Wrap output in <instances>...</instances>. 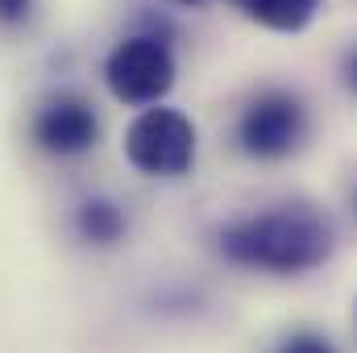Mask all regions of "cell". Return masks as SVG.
Returning a JSON list of instances; mask_svg holds the SVG:
<instances>
[{
    "instance_id": "6da1fadb",
    "label": "cell",
    "mask_w": 357,
    "mask_h": 353,
    "mask_svg": "<svg viewBox=\"0 0 357 353\" xmlns=\"http://www.w3.org/2000/svg\"><path fill=\"white\" fill-rule=\"evenodd\" d=\"M220 254L237 266H250V270L303 274V270H316L333 254V225L303 204H282L274 212L225 225Z\"/></svg>"
},
{
    "instance_id": "7a4b0ae2",
    "label": "cell",
    "mask_w": 357,
    "mask_h": 353,
    "mask_svg": "<svg viewBox=\"0 0 357 353\" xmlns=\"http://www.w3.org/2000/svg\"><path fill=\"white\" fill-rule=\"evenodd\" d=\"M125 158L150 179H178L195 163V125L178 108L150 104L125 129Z\"/></svg>"
},
{
    "instance_id": "3957f363",
    "label": "cell",
    "mask_w": 357,
    "mask_h": 353,
    "mask_svg": "<svg viewBox=\"0 0 357 353\" xmlns=\"http://www.w3.org/2000/svg\"><path fill=\"white\" fill-rule=\"evenodd\" d=\"M104 84L121 104H162V96L175 88V54L162 38H125L104 59Z\"/></svg>"
},
{
    "instance_id": "277c9868",
    "label": "cell",
    "mask_w": 357,
    "mask_h": 353,
    "mask_svg": "<svg viewBox=\"0 0 357 353\" xmlns=\"http://www.w3.org/2000/svg\"><path fill=\"white\" fill-rule=\"evenodd\" d=\"M303 104L287 91H262L237 121V142L250 158H282L303 142Z\"/></svg>"
},
{
    "instance_id": "5b68a950",
    "label": "cell",
    "mask_w": 357,
    "mask_h": 353,
    "mask_svg": "<svg viewBox=\"0 0 357 353\" xmlns=\"http://www.w3.org/2000/svg\"><path fill=\"white\" fill-rule=\"evenodd\" d=\"M33 142L59 158L88 154L100 142V117L79 96H54L33 112Z\"/></svg>"
},
{
    "instance_id": "8992f818",
    "label": "cell",
    "mask_w": 357,
    "mask_h": 353,
    "mask_svg": "<svg viewBox=\"0 0 357 353\" xmlns=\"http://www.w3.org/2000/svg\"><path fill=\"white\" fill-rule=\"evenodd\" d=\"M250 21L266 25L274 33H299L312 25V17L320 13V0H233Z\"/></svg>"
},
{
    "instance_id": "52a82bcc",
    "label": "cell",
    "mask_w": 357,
    "mask_h": 353,
    "mask_svg": "<svg viewBox=\"0 0 357 353\" xmlns=\"http://www.w3.org/2000/svg\"><path fill=\"white\" fill-rule=\"evenodd\" d=\"M75 229L79 237L91 246H116L125 237V212L112 204V200H84L79 212H75Z\"/></svg>"
},
{
    "instance_id": "ba28073f",
    "label": "cell",
    "mask_w": 357,
    "mask_h": 353,
    "mask_svg": "<svg viewBox=\"0 0 357 353\" xmlns=\"http://www.w3.org/2000/svg\"><path fill=\"white\" fill-rule=\"evenodd\" d=\"M274 353H337V350L324 337H316V333H295V337H287Z\"/></svg>"
},
{
    "instance_id": "9c48e42d",
    "label": "cell",
    "mask_w": 357,
    "mask_h": 353,
    "mask_svg": "<svg viewBox=\"0 0 357 353\" xmlns=\"http://www.w3.org/2000/svg\"><path fill=\"white\" fill-rule=\"evenodd\" d=\"M33 13V0H0V25H21L29 21Z\"/></svg>"
},
{
    "instance_id": "30bf717a",
    "label": "cell",
    "mask_w": 357,
    "mask_h": 353,
    "mask_svg": "<svg viewBox=\"0 0 357 353\" xmlns=\"http://www.w3.org/2000/svg\"><path fill=\"white\" fill-rule=\"evenodd\" d=\"M345 88L357 96V50H349V54H345Z\"/></svg>"
},
{
    "instance_id": "8fae6325",
    "label": "cell",
    "mask_w": 357,
    "mask_h": 353,
    "mask_svg": "<svg viewBox=\"0 0 357 353\" xmlns=\"http://www.w3.org/2000/svg\"><path fill=\"white\" fill-rule=\"evenodd\" d=\"M175 4H183V8H199L204 0H175Z\"/></svg>"
}]
</instances>
